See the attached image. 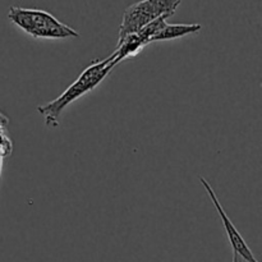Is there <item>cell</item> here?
Segmentation results:
<instances>
[{
	"mask_svg": "<svg viewBox=\"0 0 262 262\" xmlns=\"http://www.w3.org/2000/svg\"><path fill=\"white\" fill-rule=\"evenodd\" d=\"M202 30V26L199 23H176L170 25L166 23L163 30L155 35L151 40V42H159V41H169L182 38L184 36L193 35V33L200 32Z\"/></svg>",
	"mask_w": 262,
	"mask_h": 262,
	"instance_id": "8992f818",
	"label": "cell"
},
{
	"mask_svg": "<svg viewBox=\"0 0 262 262\" xmlns=\"http://www.w3.org/2000/svg\"><path fill=\"white\" fill-rule=\"evenodd\" d=\"M233 262H248V261H246L245 258H242L241 256H238L237 253L233 252Z\"/></svg>",
	"mask_w": 262,
	"mask_h": 262,
	"instance_id": "52a82bcc",
	"label": "cell"
},
{
	"mask_svg": "<svg viewBox=\"0 0 262 262\" xmlns=\"http://www.w3.org/2000/svg\"><path fill=\"white\" fill-rule=\"evenodd\" d=\"M8 18L13 25L35 38L64 40L79 37V33L76 30L60 22L58 18L46 10L10 7Z\"/></svg>",
	"mask_w": 262,
	"mask_h": 262,
	"instance_id": "7a4b0ae2",
	"label": "cell"
},
{
	"mask_svg": "<svg viewBox=\"0 0 262 262\" xmlns=\"http://www.w3.org/2000/svg\"><path fill=\"white\" fill-rule=\"evenodd\" d=\"M114 68L110 56L102 60L94 61L91 66L87 67L60 96L37 107V112L45 118V124L49 127H56L59 124V117L61 113L77 99L96 89Z\"/></svg>",
	"mask_w": 262,
	"mask_h": 262,
	"instance_id": "6da1fadb",
	"label": "cell"
},
{
	"mask_svg": "<svg viewBox=\"0 0 262 262\" xmlns=\"http://www.w3.org/2000/svg\"><path fill=\"white\" fill-rule=\"evenodd\" d=\"M182 0H141L129 5L123 14L119 27V38L129 33H136L145 26L163 15H171L176 13Z\"/></svg>",
	"mask_w": 262,
	"mask_h": 262,
	"instance_id": "3957f363",
	"label": "cell"
},
{
	"mask_svg": "<svg viewBox=\"0 0 262 262\" xmlns=\"http://www.w3.org/2000/svg\"><path fill=\"white\" fill-rule=\"evenodd\" d=\"M200 182H201V184L204 186V188L206 189L207 194H209V197L211 199V201L214 202L215 209H216L217 214H219L220 219H222L223 224H224L225 232H227L228 239H229L230 246H232L233 252H235L238 256H241V257L245 258V260L248 262H258L256 260L255 256H253L251 248L248 247V245L246 243V241L242 238L241 233L237 230L235 225L233 224L232 220L229 219V216L227 215L225 210L223 209L222 204H220L219 200H217V196L216 193H215L214 189H212L211 184H210L206 179L202 178V177H200Z\"/></svg>",
	"mask_w": 262,
	"mask_h": 262,
	"instance_id": "277c9868",
	"label": "cell"
},
{
	"mask_svg": "<svg viewBox=\"0 0 262 262\" xmlns=\"http://www.w3.org/2000/svg\"><path fill=\"white\" fill-rule=\"evenodd\" d=\"M147 45V41H146L138 32L125 35L124 37L118 40L117 49H115L114 53L110 55L112 64L114 67H117L118 64L122 63L125 59L133 58V56H136L137 54H140L141 51L145 49V46Z\"/></svg>",
	"mask_w": 262,
	"mask_h": 262,
	"instance_id": "5b68a950",
	"label": "cell"
}]
</instances>
